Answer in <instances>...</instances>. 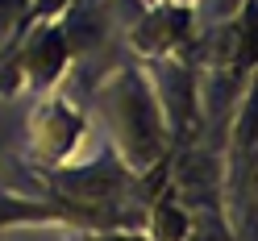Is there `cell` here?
I'll return each mask as SVG.
<instances>
[{"mask_svg": "<svg viewBox=\"0 0 258 241\" xmlns=\"http://www.w3.org/2000/svg\"><path fill=\"white\" fill-rule=\"evenodd\" d=\"M84 133H88L84 108L71 104L67 96H46L29 112V163L38 171H54L62 163H71Z\"/></svg>", "mask_w": 258, "mask_h": 241, "instance_id": "obj_3", "label": "cell"}, {"mask_svg": "<svg viewBox=\"0 0 258 241\" xmlns=\"http://www.w3.org/2000/svg\"><path fill=\"white\" fill-rule=\"evenodd\" d=\"M96 100H100L104 117H108V129L117 137L121 163L134 175H146L154 163L175 154L171 137H167V125H163V112H158V100H154V88H150L142 67L108 71L104 84L96 88Z\"/></svg>", "mask_w": 258, "mask_h": 241, "instance_id": "obj_1", "label": "cell"}, {"mask_svg": "<svg viewBox=\"0 0 258 241\" xmlns=\"http://www.w3.org/2000/svg\"><path fill=\"white\" fill-rule=\"evenodd\" d=\"M62 9H71V0H29V21H42V17H58Z\"/></svg>", "mask_w": 258, "mask_h": 241, "instance_id": "obj_7", "label": "cell"}, {"mask_svg": "<svg viewBox=\"0 0 258 241\" xmlns=\"http://www.w3.org/2000/svg\"><path fill=\"white\" fill-rule=\"evenodd\" d=\"M225 200H229V216H237V233H254V92L246 88L241 96V112L229 137V158H225Z\"/></svg>", "mask_w": 258, "mask_h": 241, "instance_id": "obj_4", "label": "cell"}, {"mask_svg": "<svg viewBox=\"0 0 258 241\" xmlns=\"http://www.w3.org/2000/svg\"><path fill=\"white\" fill-rule=\"evenodd\" d=\"M171 5H196V0H171Z\"/></svg>", "mask_w": 258, "mask_h": 241, "instance_id": "obj_8", "label": "cell"}, {"mask_svg": "<svg viewBox=\"0 0 258 241\" xmlns=\"http://www.w3.org/2000/svg\"><path fill=\"white\" fill-rule=\"evenodd\" d=\"M29 25V0H0V50Z\"/></svg>", "mask_w": 258, "mask_h": 241, "instance_id": "obj_6", "label": "cell"}, {"mask_svg": "<svg viewBox=\"0 0 258 241\" xmlns=\"http://www.w3.org/2000/svg\"><path fill=\"white\" fill-rule=\"evenodd\" d=\"M142 5H146V0H142Z\"/></svg>", "mask_w": 258, "mask_h": 241, "instance_id": "obj_9", "label": "cell"}, {"mask_svg": "<svg viewBox=\"0 0 258 241\" xmlns=\"http://www.w3.org/2000/svg\"><path fill=\"white\" fill-rule=\"evenodd\" d=\"M129 46L146 58L196 50V13L191 5H171V0H146L129 29Z\"/></svg>", "mask_w": 258, "mask_h": 241, "instance_id": "obj_5", "label": "cell"}, {"mask_svg": "<svg viewBox=\"0 0 258 241\" xmlns=\"http://www.w3.org/2000/svg\"><path fill=\"white\" fill-rule=\"evenodd\" d=\"M150 88L163 112L171 146H183L196 125V50H175L150 58Z\"/></svg>", "mask_w": 258, "mask_h": 241, "instance_id": "obj_2", "label": "cell"}]
</instances>
